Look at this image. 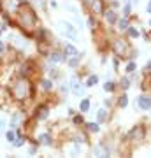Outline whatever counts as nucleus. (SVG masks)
<instances>
[{"label": "nucleus", "instance_id": "obj_1", "mask_svg": "<svg viewBox=\"0 0 151 158\" xmlns=\"http://www.w3.org/2000/svg\"><path fill=\"white\" fill-rule=\"evenodd\" d=\"M16 16H18V21H20V25H21V28L25 30V32L32 34V32L35 30L37 16H35V11L30 7L28 4H21V5L18 7Z\"/></svg>", "mask_w": 151, "mask_h": 158}, {"label": "nucleus", "instance_id": "obj_21", "mask_svg": "<svg viewBox=\"0 0 151 158\" xmlns=\"http://www.w3.org/2000/svg\"><path fill=\"white\" fill-rule=\"evenodd\" d=\"M86 128L90 130V132H99V130H100L99 128V123H88Z\"/></svg>", "mask_w": 151, "mask_h": 158}, {"label": "nucleus", "instance_id": "obj_18", "mask_svg": "<svg viewBox=\"0 0 151 158\" xmlns=\"http://www.w3.org/2000/svg\"><path fill=\"white\" fill-rule=\"evenodd\" d=\"M97 83H99V77H97V76H90L88 81H86V86H93V84H97Z\"/></svg>", "mask_w": 151, "mask_h": 158}, {"label": "nucleus", "instance_id": "obj_2", "mask_svg": "<svg viewBox=\"0 0 151 158\" xmlns=\"http://www.w3.org/2000/svg\"><path fill=\"white\" fill-rule=\"evenodd\" d=\"M30 83L27 81V79H18L14 84H13V88H11V95H13V99L14 100H18V102H21V100H25L27 97L30 95Z\"/></svg>", "mask_w": 151, "mask_h": 158}, {"label": "nucleus", "instance_id": "obj_31", "mask_svg": "<svg viewBox=\"0 0 151 158\" xmlns=\"http://www.w3.org/2000/svg\"><path fill=\"white\" fill-rule=\"evenodd\" d=\"M88 25H90L92 28H93V27H95V20H93V18H90V20H88Z\"/></svg>", "mask_w": 151, "mask_h": 158}, {"label": "nucleus", "instance_id": "obj_12", "mask_svg": "<svg viewBox=\"0 0 151 158\" xmlns=\"http://www.w3.org/2000/svg\"><path fill=\"white\" fill-rule=\"evenodd\" d=\"M104 18H106L109 23H116V21H118V20H116V13H114V11H106V13H104Z\"/></svg>", "mask_w": 151, "mask_h": 158}, {"label": "nucleus", "instance_id": "obj_14", "mask_svg": "<svg viewBox=\"0 0 151 158\" xmlns=\"http://www.w3.org/2000/svg\"><path fill=\"white\" fill-rule=\"evenodd\" d=\"M41 84H42V88L46 90V92L53 90V81H49V79H42V81H41Z\"/></svg>", "mask_w": 151, "mask_h": 158}, {"label": "nucleus", "instance_id": "obj_24", "mask_svg": "<svg viewBox=\"0 0 151 158\" xmlns=\"http://www.w3.org/2000/svg\"><path fill=\"white\" fill-rule=\"evenodd\" d=\"M127 30H128L130 37H139V32H137L135 28H130V27H128V28H127Z\"/></svg>", "mask_w": 151, "mask_h": 158}, {"label": "nucleus", "instance_id": "obj_15", "mask_svg": "<svg viewBox=\"0 0 151 158\" xmlns=\"http://www.w3.org/2000/svg\"><path fill=\"white\" fill-rule=\"evenodd\" d=\"M5 139H7V142H14V139H16V134H14V130L11 128L5 132Z\"/></svg>", "mask_w": 151, "mask_h": 158}, {"label": "nucleus", "instance_id": "obj_33", "mask_svg": "<svg viewBox=\"0 0 151 158\" xmlns=\"http://www.w3.org/2000/svg\"><path fill=\"white\" fill-rule=\"evenodd\" d=\"M4 49H5V46H4V42H2V41H0V55L4 53Z\"/></svg>", "mask_w": 151, "mask_h": 158}, {"label": "nucleus", "instance_id": "obj_11", "mask_svg": "<svg viewBox=\"0 0 151 158\" xmlns=\"http://www.w3.org/2000/svg\"><path fill=\"white\" fill-rule=\"evenodd\" d=\"M21 120H23V114H21V113H14L13 120H11V127H13V128H16V127H18V123L21 121Z\"/></svg>", "mask_w": 151, "mask_h": 158}, {"label": "nucleus", "instance_id": "obj_9", "mask_svg": "<svg viewBox=\"0 0 151 158\" xmlns=\"http://www.w3.org/2000/svg\"><path fill=\"white\" fill-rule=\"evenodd\" d=\"M86 2V5H90V7L93 9L95 13H100L102 11V2L100 0H84Z\"/></svg>", "mask_w": 151, "mask_h": 158}, {"label": "nucleus", "instance_id": "obj_17", "mask_svg": "<svg viewBox=\"0 0 151 158\" xmlns=\"http://www.w3.org/2000/svg\"><path fill=\"white\" fill-rule=\"evenodd\" d=\"M127 104H128V99H127V95H121V97L118 99V106L123 109V107H127Z\"/></svg>", "mask_w": 151, "mask_h": 158}, {"label": "nucleus", "instance_id": "obj_32", "mask_svg": "<svg viewBox=\"0 0 151 158\" xmlns=\"http://www.w3.org/2000/svg\"><path fill=\"white\" fill-rule=\"evenodd\" d=\"M74 121H76V123H83V118H81V116H76V118H74Z\"/></svg>", "mask_w": 151, "mask_h": 158}, {"label": "nucleus", "instance_id": "obj_25", "mask_svg": "<svg viewBox=\"0 0 151 158\" xmlns=\"http://www.w3.org/2000/svg\"><path fill=\"white\" fill-rule=\"evenodd\" d=\"M77 63H79V58H76V56H74V60H70V62H69V65H70V67H77Z\"/></svg>", "mask_w": 151, "mask_h": 158}, {"label": "nucleus", "instance_id": "obj_8", "mask_svg": "<svg viewBox=\"0 0 151 158\" xmlns=\"http://www.w3.org/2000/svg\"><path fill=\"white\" fill-rule=\"evenodd\" d=\"M139 107L144 109V111H149L151 109V99L149 97H139Z\"/></svg>", "mask_w": 151, "mask_h": 158}, {"label": "nucleus", "instance_id": "obj_19", "mask_svg": "<svg viewBox=\"0 0 151 158\" xmlns=\"http://www.w3.org/2000/svg\"><path fill=\"white\" fill-rule=\"evenodd\" d=\"M118 27H120V30H127L128 28V20H125V18L120 20V21H118Z\"/></svg>", "mask_w": 151, "mask_h": 158}, {"label": "nucleus", "instance_id": "obj_3", "mask_svg": "<svg viewBox=\"0 0 151 158\" xmlns=\"http://www.w3.org/2000/svg\"><path fill=\"white\" fill-rule=\"evenodd\" d=\"M56 27L60 28V34H62V35H65L67 39H70V41H76V39H77V32H76V28L72 27L70 23H67V21H58Z\"/></svg>", "mask_w": 151, "mask_h": 158}, {"label": "nucleus", "instance_id": "obj_26", "mask_svg": "<svg viewBox=\"0 0 151 158\" xmlns=\"http://www.w3.org/2000/svg\"><path fill=\"white\" fill-rule=\"evenodd\" d=\"M4 130H5V120H4V118H0V134H2Z\"/></svg>", "mask_w": 151, "mask_h": 158}, {"label": "nucleus", "instance_id": "obj_27", "mask_svg": "<svg viewBox=\"0 0 151 158\" xmlns=\"http://www.w3.org/2000/svg\"><path fill=\"white\" fill-rule=\"evenodd\" d=\"M123 13H125V16L130 14V4H125V9H123Z\"/></svg>", "mask_w": 151, "mask_h": 158}, {"label": "nucleus", "instance_id": "obj_16", "mask_svg": "<svg viewBox=\"0 0 151 158\" xmlns=\"http://www.w3.org/2000/svg\"><path fill=\"white\" fill-rule=\"evenodd\" d=\"M79 109H81V113H86L88 109H90V99H84V100L81 102Z\"/></svg>", "mask_w": 151, "mask_h": 158}, {"label": "nucleus", "instance_id": "obj_10", "mask_svg": "<svg viewBox=\"0 0 151 158\" xmlns=\"http://www.w3.org/2000/svg\"><path fill=\"white\" fill-rule=\"evenodd\" d=\"M63 55L67 56V55H70V56H77V49L72 46V44H65L63 48Z\"/></svg>", "mask_w": 151, "mask_h": 158}, {"label": "nucleus", "instance_id": "obj_13", "mask_svg": "<svg viewBox=\"0 0 151 158\" xmlns=\"http://www.w3.org/2000/svg\"><path fill=\"white\" fill-rule=\"evenodd\" d=\"M39 141L42 144H46V146H51V142H53V139H51L49 134H41V135H39Z\"/></svg>", "mask_w": 151, "mask_h": 158}, {"label": "nucleus", "instance_id": "obj_20", "mask_svg": "<svg viewBox=\"0 0 151 158\" xmlns=\"http://www.w3.org/2000/svg\"><path fill=\"white\" fill-rule=\"evenodd\" d=\"M114 88H116V84H114V83H111V81L104 84V90H106V92H109V93H111V92H114Z\"/></svg>", "mask_w": 151, "mask_h": 158}, {"label": "nucleus", "instance_id": "obj_7", "mask_svg": "<svg viewBox=\"0 0 151 158\" xmlns=\"http://www.w3.org/2000/svg\"><path fill=\"white\" fill-rule=\"evenodd\" d=\"M48 113H49V107H48V106H39V107L35 109V118L37 120H44V118L48 116Z\"/></svg>", "mask_w": 151, "mask_h": 158}, {"label": "nucleus", "instance_id": "obj_23", "mask_svg": "<svg viewBox=\"0 0 151 158\" xmlns=\"http://www.w3.org/2000/svg\"><path fill=\"white\" fill-rule=\"evenodd\" d=\"M106 114H107V113H106L104 109H100V111H99V116H97V118H99V121H106Z\"/></svg>", "mask_w": 151, "mask_h": 158}, {"label": "nucleus", "instance_id": "obj_5", "mask_svg": "<svg viewBox=\"0 0 151 158\" xmlns=\"http://www.w3.org/2000/svg\"><path fill=\"white\" fill-rule=\"evenodd\" d=\"M70 86H72L70 90H72V93H74V95H77V97H79V95L84 93V86L81 84V81H79L77 77H74V79L70 81Z\"/></svg>", "mask_w": 151, "mask_h": 158}, {"label": "nucleus", "instance_id": "obj_4", "mask_svg": "<svg viewBox=\"0 0 151 158\" xmlns=\"http://www.w3.org/2000/svg\"><path fill=\"white\" fill-rule=\"evenodd\" d=\"M113 49H114V53L118 55V56H127L128 55V51H130V46L125 41H116L114 44H113Z\"/></svg>", "mask_w": 151, "mask_h": 158}, {"label": "nucleus", "instance_id": "obj_28", "mask_svg": "<svg viewBox=\"0 0 151 158\" xmlns=\"http://www.w3.org/2000/svg\"><path fill=\"white\" fill-rule=\"evenodd\" d=\"M134 69H135V63H134V62H132V63H128V65H127V72H132V70H134Z\"/></svg>", "mask_w": 151, "mask_h": 158}, {"label": "nucleus", "instance_id": "obj_22", "mask_svg": "<svg viewBox=\"0 0 151 158\" xmlns=\"http://www.w3.org/2000/svg\"><path fill=\"white\" fill-rule=\"evenodd\" d=\"M14 148H21L23 144H25V137H18V139H14Z\"/></svg>", "mask_w": 151, "mask_h": 158}, {"label": "nucleus", "instance_id": "obj_30", "mask_svg": "<svg viewBox=\"0 0 151 158\" xmlns=\"http://www.w3.org/2000/svg\"><path fill=\"white\" fill-rule=\"evenodd\" d=\"M121 84H123V88L127 90V88H128V79H121Z\"/></svg>", "mask_w": 151, "mask_h": 158}, {"label": "nucleus", "instance_id": "obj_29", "mask_svg": "<svg viewBox=\"0 0 151 158\" xmlns=\"http://www.w3.org/2000/svg\"><path fill=\"white\" fill-rule=\"evenodd\" d=\"M32 2H35V4L39 5V7H42V5H44V2H46V0H32Z\"/></svg>", "mask_w": 151, "mask_h": 158}, {"label": "nucleus", "instance_id": "obj_6", "mask_svg": "<svg viewBox=\"0 0 151 158\" xmlns=\"http://www.w3.org/2000/svg\"><path fill=\"white\" fill-rule=\"evenodd\" d=\"M48 60H49L51 63H62V62H65V60H67V56H65L63 53H51Z\"/></svg>", "mask_w": 151, "mask_h": 158}, {"label": "nucleus", "instance_id": "obj_34", "mask_svg": "<svg viewBox=\"0 0 151 158\" xmlns=\"http://www.w3.org/2000/svg\"><path fill=\"white\" fill-rule=\"evenodd\" d=\"M146 9H148V13H149V14H151V0H149V2H148V7H146Z\"/></svg>", "mask_w": 151, "mask_h": 158}]
</instances>
